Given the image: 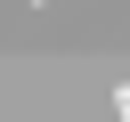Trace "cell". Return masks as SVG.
<instances>
[{
  "label": "cell",
  "mask_w": 130,
  "mask_h": 122,
  "mask_svg": "<svg viewBox=\"0 0 130 122\" xmlns=\"http://www.w3.org/2000/svg\"><path fill=\"white\" fill-rule=\"evenodd\" d=\"M114 122H130V81H122V89H114Z\"/></svg>",
  "instance_id": "obj_1"
},
{
  "label": "cell",
  "mask_w": 130,
  "mask_h": 122,
  "mask_svg": "<svg viewBox=\"0 0 130 122\" xmlns=\"http://www.w3.org/2000/svg\"><path fill=\"white\" fill-rule=\"evenodd\" d=\"M32 8H49V0H32Z\"/></svg>",
  "instance_id": "obj_2"
}]
</instances>
